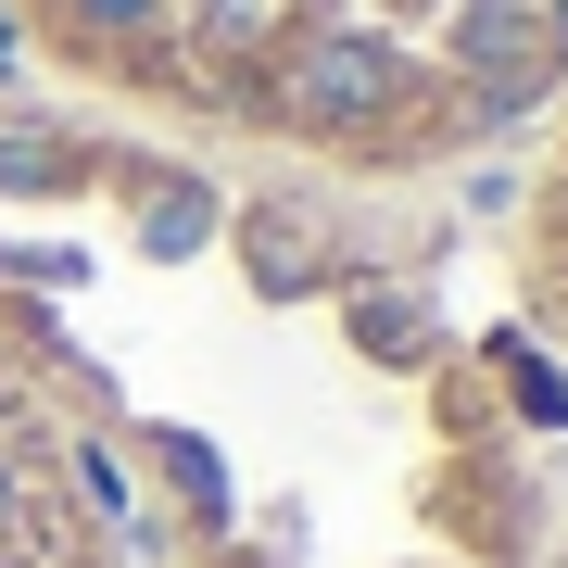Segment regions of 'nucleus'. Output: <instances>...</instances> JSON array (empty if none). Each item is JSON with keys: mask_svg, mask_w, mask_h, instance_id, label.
<instances>
[{"mask_svg": "<svg viewBox=\"0 0 568 568\" xmlns=\"http://www.w3.org/2000/svg\"><path fill=\"white\" fill-rule=\"evenodd\" d=\"M379 102H392V51H366V39H316L291 63V126H354Z\"/></svg>", "mask_w": 568, "mask_h": 568, "instance_id": "obj_1", "label": "nucleus"}, {"mask_svg": "<svg viewBox=\"0 0 568 568\" xmlns=\"http://www.w3.org/2000/svg\"><path fill=\"white\" fill-rule=\"evenodd\" d=\"M241 253H253V278L278 291V304H291V291H316V278H328V253H316V227H304V203H253V227H241Z\"/></svg>", "mask_w": 568, "mask_h": 568, "instance_id": "obj_2", "label": "nucleus"}, {"mask_svg": "<svg viewBox=\"0 0 568 568\" xmlns=\"http://www.w3.org/2000/svg\"><path fill=\"white\" fill-rule=\"evenodd\" d=\"M455 63H467L480 89H493V77H556V63H544V26H530V13H506V0L455 26Z\"/></svg>", "mask_w": 568, "mask_h": 568, "instance_id": "obj_3", "label": "nucleus"}, {"mask_svg": "<svg viewBox=\"0 0 568 568\" xmlns=\"http://www.w3.org/2000/svg\"><path fill=\"white\" fill-rule=\"evenodd\" d=\"M140 241H152V265L203 253V241H215V190H203V178H152V203H140Z\"/></svg>", "mask_w": 568, "mask_h": 568, "instance_id": "obj_4", "label": "nucleus"}, {"mask_svg": "<svg viewBox=\"0 0 568 568\" xmlns=\"http://www.w3.org/2000/svg\"><path fill=\"white\" fill-rule=\"evenodd\" d=\"M354 328H366V354H392V366H417V354H429V328H417V304H405V291H366V304H354Z\"/></svg>", "mask_w": 568, "mask_h": 568, "instance_id": "obj_5", "label": "nucleus"}, {"mask_svg": "<svg viewBox=\"0 0 568 568\" xmlns=\"http://www.w3.org/2000/svg\"><path fill=\"white\" fill-rule=\"evenodd\" d=\"M164 467H178V493L203 518H227V467H215V443H190V429H164Z\"/></svg>", "mask_w": 568, "mask_h": 568, "instance_id": "obj_6", "label": "nucleus"}, {"mask_svg": "<svg viewBox=\"0 0 568 568\" xmlns=\"http://www.w3.org/2000/svg\"><path fill=\"white\" fill-rule=\"evenodd\" d=\"M493 354H506V379H518V417H544V429H556V417H568V379H556L530 342H493Z\"/></svg>", "mask_w": 568, "mask_h": 568, "instance_id": "obj_7", "label": "nucleus"}, {"mask_svg": "<svg viewBox=\"0 0 568 568\" xmlns=\"http://www.w3.org/2000/svg\"><path fill=\"white\" fill-rule=\"evenodd\" d=\"M63 178V152L51 140H26V126H13V140H0V190H51Z\"/></svg>", "mask_w": 568, "mask_h": 568, "instance_id": "obj_8", "label": "nucleus"}, {"mask_svg": "<svg viewBox=\"0 0 568 568\" xmlns=\"http://www.w3.org/2000/svg\"><path fill=\"white\" fill-rule=\"evenodd\" d=\"M77 13H89V26H140L152 0H77Z\"/></svg>", "mask_w": 568, "mask_h": 568, "instance_id": "obj_9", "label": "nucleus"}, {"mask_svg": "<svg viewBox=\"0 0 568 568\" xmlns=\"http://www.w3.org/2000/svg\"><path fill=\"white\" fill-rule=\"evenodd\" d=\"M544 63H568V0H556V26H544Z\"/></svg>", "mask_w": 568, "mask_h": 568, "instance_id": "obj_10", "label": "nucleus"}, {"mask_svg": "<svg viewBox=\"0 0 568 568\" xmlns=\"http://www.w3.org/2000/svg\"><path fill=\"white\" fill-rule=\"evenodd\" d=\"M0 530H13V467H0Z\"/></svg>", "mask_w": 568, "mask_h": 568, "instance_id": "obj_11", "label": "nucleus"}, {"mask_svg": "<svg viewBox=\"0 0 568 568\" xmlns=\"http://www.w3.org/2000/svg\"><path fill=\"white\" fill-rule=\"evenodd\" d=\"M0 63H13V26H0Z\"/></svg>", "mask_w": 568, "mask_h": 568, "instance_id": "obj_12", "label": "nucleus"}]
</instances>
